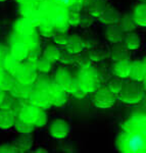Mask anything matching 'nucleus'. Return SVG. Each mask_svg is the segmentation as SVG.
<instances>
[{"mask_svg":"<svg viewBox=\"0 0 146 153\" xmlns=\"http://www.w3.org/2000/svg\"><path fill=\"white\" fill-rule=\"evenodd\" d=\"M146 120L143 113L133 114L124 123L117 138V148L123 153H144L146 151Z\"/></svg>","mask_w":146,"mask_h":153,"instance_id":"obj_1","label":"nucleus"},{"mask_svg":"<svg viewBox=\"0 0 146 153\" xmlns=\"http://www.w3.org/2000/svg\"><path fill=\"white\" fill-rule=\"evenodd\" d=\"M79 87L86 93L95 92L99 87V75L94 68H82L78 78Z\"/></svg>","mask_w":146,"mask_h":153,"instance_id":"obj_2","label":"nucleus"},{"mask_svg":"<svg viewBox=\"0 0 146 153\" xmlns=\"http://www.w3.org/2000/svg\"><path fill=\"white\" fill-rule=\"evenodd\" d=\"M139 82L136 83H130L127 85H124L123 89L121 90L120 99L125 103L128 104H136V103L140 102L143 98V88L142 86L138 84Z\"/></svg>","mask_w":146,"mask_h":153,"instance_id":"obj_3","label":"nucleus"},{"mask_svg":"<svg viewBox=\"0 0 146 153\" xmlns=\"http://www.w3.org/2000/svg\"><path fill=\"white\" fill-rule=\"evenodd\" d=\"M14 79L19 84L30 86L32 85L37 79V68L36 66L29 63V65H21L16 71Z\"/></svg>","mask_w":146,"mask_h":153,"instance_id":"obj_4","label":"nucleus"},{"mask_svg":"<svg viewBox=\"0 0 146 153\" xmlns=\"http://www.w3.org/2000/svg\"><path fill=\"white\" fill-rule=\"evenodd\" d=\"M55 83L58 84L66 92L74 93L79 88L78 81H76L66 70L60 68L57 71L55 76Z\"/></svg>","mask_w":146,"mask_h":153,"instance_id":"obj_5","label":"nucleus"},{"mask_svg":"<svg viewBox=\"0 0 146 153\" xmlns=\"http://www.w3.org/2000/svg\"><path fill=\"white\" fill-rule=\"evenodd\" d=\"M97 92L95 93L93 97V104L98 108H108L111 107L115 102V94L111 93L107 88H102L99 90H96Z\"/></svg>","mask_w":146,"mask_h":153,"instance_id":"obj_6","label":"nucleus"},{"mask_svg":"<svg viewBox=\"0 0 146 153\" xmlns=\"http://www.w3.org/2000/svg\"><path fill=\"white\" fill-rule=\"evenodd\" d=\"M49 133H50L51 137H53L54 139H64L70 134V126L66 120L58 118V120H53L52 124L50 125Z\"/></svg>","mask_w":146,"mask_h":153,"instance_id":"obj_7","label":"nucleus"},{"mask_svg":"<svg viewBox=\"0 0 146 153\" xmlns=\"http://www.w3.org/2000/svg\"><path fill=\"white\" fill-rule=\"evenodd\" d=\"M46 92L51 105L59 106L66 102V91L58 84H51Z\"/></svg>","mask_w":146,"mask_h":153,"instance_id":"obj_8","label":"nucleus"},{"mask_svg":"<svg viewBox=\"0 0 146 153\" xmlns=\"http://www.w3.org/2000/svg\"><path fill=\"white\" fill-rule=\"evenodd\" d=\"M126 33L124 32L122 27L118 24L108 25L105 31V37L108 42L113 44H121L124 41Z\"/></svg>","mask_w":146,"mask_h":153,"instance_id":"obj_9","label":"nucleus"},{"mask_svg":"<svg viewBox=\"0 0 146 153\" xmlns=\"http://www.w3.org/2000/svg\"><path fill=\"white\" fill-rule=\"evenodd\" d=\"M42 111L41 108L37 107L35 105H25L21 108L19 112V118L25 120L30 124H35L36 120L38 118L39 114Z\"/></svg>","mask_w":146,"mask_h":153,"instance_id":"obj_10","label":"nucleus"},{"mask_svg":"<svg viewBox=\"0 0 146 153\" xmlns=\"http://www.w3.org/2000/svg\"><path fill=\"white\" fill-rule=\"evenodd\" d=\"M131 79L135 82H143L145 81L146 76V66L144 60H136L131 62L130 66V75Z\"/></svg>","mask_w":146,"mask_h":153,"instance_id":"obj_11","label":"nucleus"},{"mask_svg":"<svg viewBox=\"0 0 146 153\" xmlns=\"http://www.w3.org/2000/svg\"><path fill=\"white\" fill-rule=\"evenodd\" d=\"M30 50L31 49H30L28 43L24 41H16L10 46V54L19 61L28 58Z\"/></svg>","mask_w":146,"mask_h":153,"instance_id":"obj_12","label":"nucleus"},{"mask_svg":"<svg viewBox=\"0 0 146 153\" xmlns=\"http://www.w3.org/2000/svg\"><path fill=\"white\" fill-rule=\"evenodd\" d=\"M122 19V14L121 12L117 10L115 7L107 6L105 10L102 12V14L99 16V19L102 24L104 25H115L118 24Z\"/></svg>","mask_w":146,"mask_h":153,"instance_id":"obj_13","label":"nucleus"},{"mask_svg":"<svg viewBox=\"0 0 146 153\" xmlns=\"http://www.w3.org/2000/svg\"><path fill=\"white\" fill-rule=\"evenodd\" d=\"M84 48H85V41L80 36H69L68 42L66 44V49L68 52L72 54H78L82 52Z\"/></svg>","mask_w":146,"mask_h":153,"instance_id":"obj_14","label":"nucleus"},{"mask_svg":"<svg viewBox=\"0 0 146 153\" xmlns=\"http://www.w3.org/2000/svg\"><path fill=\"white\" fill-rule=\"evenodd\" d=\"M30 99H31V102L33 105L37 106L39 108H46L49 107L50 104V101H49L48 95H47V92H44V91L41 90H37L34 91L31 95H30Z\"/></svg>","mask_w":146,"mask_h":153,"instance_id":"obj_15","label":"nucleus"},{"mask_svg":"<svg viewBox=\"0 0 146 153\" xmlns=\"http://www.w3.org/2000/svg\"><path fill=\"white\" fill-rule=\"evenodd\" d=\"M14 31L19 36L29 37L34 33V25L30 19H23L16 23V25H14Z\"/></svg>","mask_w":146,"mask_h":153,"instance_id":"obj_16","label":"nucleus"},{"mask_svg":"<svg viewBox=\"0 0 146 153\" xmlns=\"http://www.w3.org/2000/svg\"><path fill=\"white\" fill-rule=\"evenodd\" d=\"M28 135L29 134H23V136H21L14 141L12 145H13L16 152H27L31 149L33 145V140Z\"/></svg>","mask_w":146,"mask_h":153,"instance_id":"obj_17","label":"nucleus"},{"mask_svg":"<svg viewBox=\"0 0 146 153\" xmlns=\"http://www.w3.org/2000/svg\"><path fill=\"white\" fill-rule=\"evenodd\" d=\"M130 66L131 62L129 61V59L118 60L113 65V73L118 78H128L130 75Z\"/></svg>","mask_w":146,"mask_h":153,"instance_id":"obj_18","label":"nucleus"},{"mask_svg":"<svg viewBox=\"0 0 146 153\" xmlns=\"http://www.w3.org/2000/svg\"><path fill=\"white\" fill-rule=\"evenodd\" d=\"M136 26L145 27L146 26V6L144 3H140L135 6L132 13Z\"/></svg>","mask_w":146,"mask_h":153,"instance_id":"obj_19","label":"nucleus"},{"mask_svg":"<svg viewBox=\"0 0 146 153\" xmlns=\"http://www.w3.org/2000/svg\"><path fill=\"white\" fill-rule=\"evenodd\" d=\"M124 45L128 49L129 51L137 50L139 49L141 45V39L137 34L133 33V32H129L127 35H125L124 38Z\"/></svg>","mask_w":146,"mask_h":153,"instance_id":"obj_20","label":"nucleus"},{"mask_svg":"<svg viewBox=\"0 0 146 153\" xmlns=\"http://www.w3.org/2000/svg\"><path fill=\"white\" fill-rule=\"evenodd\" d=\"M16 122L13 113L11 110L8 109H1L0 110V129L7 130L13 126Z\"/></svg>","mask_w":146,"mask_h":153,"instance_id":"obj_21","label":"nucleus"},{"mask_svg":"<svg viewBox=\"0 0 146 153\" xmlns=\"http://www.w3.org/2000/svg\"><path fill=\"white\" fill-rule=\"evenodd\" d=\"M107 6H108L107 3H106L104 0H95V1H93L91 3L90 7H89L90 16L92 18H99Z\"/></svg>","mask_w":146,"mask_h":153,"instance_id":"obj_22","label":"nucleus"},{"mask_svg":"<svg viewBox=\"0 0 146 153\" xmlns=\"http://www.w3.org/2000/svg\"><path fill=\"white\" fill-rule=\"evenodd\" d=\"M19 65H21L18 59L14 58L10 54V55L5 56V58H4V60H3V65H2V68H5L8 74H12V75H13Z\"/></svg>","mask_w":146,"mask_h":153,"instance_id":"obj_23","label":"nucleus"},{"mask_svg":"<svg viewBox=\"0 0 146 153\" xmlns=\"http://www.w3.org/2000/svg\"><path fill=\"white\" fill-rule=\"evenodd\" d=\"M59 56H60V50L56 48L55 46L49 45L44 49L43 58H45L46 60L50 61V62L59 60Z\"/></svg>","mask_w":146,"mask_h":153,"instance_id":"obj_24","label":"nucleus"},{"mask_svg":"<svg viewBox=\"0 0 146 153\" xmlns=\"http://www.w3.org/2000/svg\"><path fill=\"white\" fill-rule=\"evenodd\" d=\"M118 46L112 48V52H111V57L115 59V61L123 60V59L129 58V50L125 47V45H120L117 44Z\"/></svg>","mask_w":146,"mask_h":153,"instance_id":"obj_25","label":"nucleus"},{"mask_svg":"<svg viewBox=\"0 0 146 153\" xmlns=\"http://www.w3.org/2000/svg\"><path fill=\"white\" fill-rule=\"evenodd\" d=\"M14 128L18 131L19 133H22V134H30V133L33 132V130L35 129V126L33 124H30V123H27L25 120H21V118H18L14 122Z\"/></svg>","mask_w":146,"mask_h":153,"instance_id":"obj_26","label":"nucleus"},{"mask_svg":"<svg viewBox=\"0 0 146 153\" xmlns=\"http://www.w3.org/2000/svg\"><path fill=\"white\" fill-rule=\"evenodd\" d=\"M120 23H121L120 26L122 27V29L124 30L125 33L133 32L136 28V24H135L134 19H133L132 16H130V14H126V16H122Z\"/></svg>","mask_w":146,"mask_h":153,"instance_id":"obj_27","label":"nucleus"},{"mask_svg":"<svg viewBox=\"0 0 146 153\" xmlns=\"http://www.w3.org/2000/svg\"><path fill=\"white\" fill-rule=\"evenodd\" d=\"M28 86L23 85V84H19L18 82L14 83V85L12 86L10 91L12 92V95L16 98H24L29 94V91L27 90Z\"/></svg>","mask_w":146,"mask_h":153,"instance_id":"obj_28","label":"nucleus"},{"mask_svg":"<svg viewBox=\"0 0 146 153\" xmlns=\"http://www.w3.org/2000/svg\"><path fill=\"white\" fill-rule=\"evenodd\" d=\"M123 86H124V84L122 83V81H121L118 78H115V79H112V80L110 82L107 89L111 93H113V94L115 95L121 92V90L123 89Z\"/></svg>","mask_w":146,"mask_h":153,"instance_id":"obj_29","label":"nucleus"},{"mask_svg":"<svg viewBox=\"0 0 146 153\" xmlns=\"http://www.w3.org/2000/svg\"><path fill=\"white\" fill-rule=\"evenodd\" d=\"M75 63H78L81 68H87L91 66L92 60L89 57V55L82 54V55H79V56H77V57H75Z\"/></svg>","mask_w":146,"mask_h":153,"instance_id":"obj_30","label":"nucleus"},{"mask_svg":"<svg viewBox=\"0 0 146 153\" xmlns=\"http://www.w3.org/2000/svg\"><path fill=\"white\" fill-rule=\"evenodd\" d=\"M80 18H81V14L79 12L74 10L68 11V24L70 26H79Z\"/></svg>","mask_w":146,"mask_h":153,"instance_id":"obj_31","label":"nucleus"},{"mask_svg":"<svg viewBox=\"0 0 146 153\" xmlns=\"http://www.w3.org/2000/svg\"><path fill=\"white\" fill-rule=\"evenodd\" d=\"M59 60L66 65H71L75 63V57H74V54L70 52H60V56H59Z\"/></svg>","mask_w":146,"mask_h":153,"instance_id":"obj_32","label":"nucleus"},{"mask_svg":"<svg viewBox=\"0 0 146 153\" xmlns=\"http://www.w3.org/2000/svg\"><path fill=\"white\" fill-rule=\"evenodd\" d=\"M69 39V35H66V33H63V32H59V33H56L55 35L53 36V40L56 44H59V45L66 46V42H68Z\"/></svg>","mask_w":146,"mask_h":153,"instance_id":"obj_33","label":"nucleus"},{"mask_svg":"<svg viewBox=\"0 0 146 153\" xmlns=\"http://www.w3.org/2000/svg\"><path fill=\"white\" fill-rule=\"evenodd\" d=\"M106 53L104 50H101V49H95L94 51H92L90 54H89V57H90L91 60L94 61H98L101 60V59L105 58Z\"/></svg>","mask_w":146,"mask_h":153,"instance_id":"obj_34","label":"nucleus"},{"mask_svg":"<svg viewBox=\"0 0 146 153\" xmlns=\"http://www.w3.org/2000/svg\"><path fill=\"white\" fill-rule=\"evenodd\" d=\"M50 61L46 60L45 58H42L41 60H39L38 62L36 63V68L40 70L41 71H44V73H47L50 70Z\"/></svg>","mask_w":146,"mask_h":153,"instance_id":"obj_35","label":"nucleus"},{"mask_svg":"<svg viewBox=\"0 0 146 153\" xmlns=\"http://www.w3.org/2000/svg\"><path fill=\"white\" fill-rule=\"evenodd\" d=\"M81 0H52V2L56 4H59V5L63 6V7H69V6H73L75 5L76 3L80 2Z\"/></svg>","mask_w":146,"mask_h":153,"instance_id":"obj_36","label":"nucleus"},{"mask_svg":"<svg viewBox=\"0 0 146 153\" xmlns=\"http://www.w3.org/2000/svg\"><path fill=\"white\" fill-rule=\"evenodd\" d=\"M47 123V117L46 114L44 113V111H41L40 114H39L38 118L36 120L35 124H34V126L35 127H43V126H45Z\"/></svg>","mask_w":146,"mask_h":153,"instance_id":"obj_37","label":"nucleus"},{"mask_svg":"<svg viewBox=\"0 0 146 153\" xmlns=\"http://www.w3.org/2000/svg\"><path fill=\"white\" fill-rule=\"evenodd\" d=\"M92 21H93V19L91 16H81L80 23H79V25H81L83 28H87V27L91 26Z\"/></svg>","mask_w":146,"mask_h":153,"instance_id":"obj_38","label":"nucleus"},{"mask_svg":"<svg viewBox=\"0 0 146 153\" xmlns=\"http://www.w3.org/2000/svg\"><path fill=\"white\" fill-rule=\"evenodd\" d=\"M0 152L3 153H11V152H16L14 147L12 144H4L0 146Z\"/></svg>","mask_w":146,"mask_h":153,"instance_id":"obj_39","label":"nucleus"},{"mask_svg":"<svg viewBox=\"0 0 146 153\" xmlns=\"http://www.w3.org/2000/svg\"><path fill=\"white\" fill-rule=\"evenodd\" d=\"M5 54H4V50H3V48L0 46V68H2V65H3V60H4V58H5Z\"/></svg>","mask_w":146,"mask_h":153,"instance_id":"obj_40","label":"nucleus"},{"mask_svg":"<svg viewBox=\"0 0 146 153\" xmlns=\"http://www.w3.org/2000/svg\"><path fill=\"white\" fill-rule=\"evenodd\" d=\"M4 99H5V94H4V90L0 89V104H1V103L3 102Z\"/></svg>","mask_w":146,"mask_h":153,"instance_id":"obj_41","label":"nucleus"},{"mask_svg":"<svg viewBox=\"0 0 146 153\" xmlns=\"http://www.w3.org/2000/svg\"><path fill=\"white\" fill-rule=\"evenodd\" d=\"M34 152H36V153H40V152H42V153H44V152H48V150H46L45 148H38V149H36L35 151Z\"/></svg>","mask_w":146,"mask_h":153,"instance_id":"obj_42","label":"nucleus"},{"mask_svg":"<svg viewBox=\"0 0 146 153\" xmlns=\"http://www.w3.org/2000/svg\"><path fill=\"white\" fill-rule=\"evenodd\" d=\"M30 1H31V0H16V2H19V4H27V3H29Z\"/></svg>","mask_w":146,"mask_h":153,"instance_id":"obj_43","label":"nucleus"},{"mask_svg":"<svg viewBox=\"0 0 146 153\" xmlns=\"http://www.w3.org/2000/svg\"><path fill=\"white\" fill-rule=\"evenodd\" d=\"M2 76H3V74L1 73V71H0V82H1V79H2Z\"/></svg>","mask_w":146,"mask_h":153,"instance_id":"obj_44","label":"nucleus"},{"mask_svg":"<svg viewBox=\"0 0 146 153\" xmlns=\"http://www.w3.org/2000/svg\"><path fill=\"white\" fill-rule=\"evenodd\" d=\"M0 1H5V0H0Z\"/></svg>","mask_w":146,"mask_h":153,"instance_id":"obj_45","label":"nucleus"}]
</instances>
